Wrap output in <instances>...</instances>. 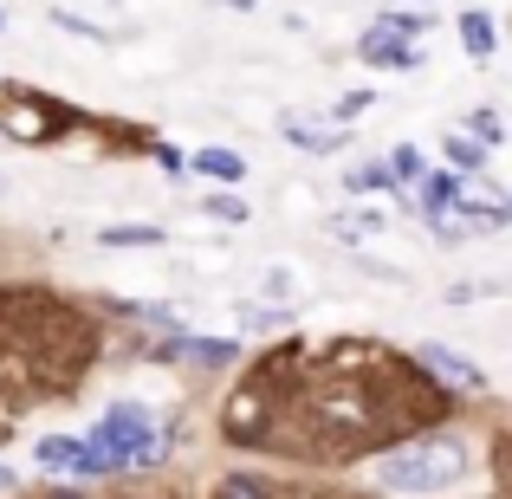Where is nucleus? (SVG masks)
<instances>
[{
  "label": "nucleus",
  "mask_w": 512,
  "mask_h": 499,
  "mask_svg": "<svg viewBox=\"0 0 512 499\" xmlns=\"http://www.w3.org/2000/svg\"><path fill=\"white\" fill-rule=\"evenodd\" d=\"M169 461V441L156 435L150 409L137 402H111L98 415V428L85 435V480H111V474H130V467H163Z\"/></svg>",
  "instance_id": "f257e3e1"
},
{
  "label": "nucleus",
  "mask_w": 512,
  "mask_h": 499,
  "mask_svg": "<svg viewBox=\"0 0 512 499\" xmlns=\"http://www.w3.org/2000/svg\"><path fill=\"white\" fill-rule=\"evenodd\" d=\"M467 474V441L461 435H435V441H409L402 454L376 461V487L383 493H441Z\"/></svg>",
  "instance_id": "f03ea898"
},
{
  "label": "nucleus",
  "mask_w": 512,
  "mask_h": 499,
  "mask_svg": "<svg viewBox=\"0 0 512 499\" xmlns=\"http://www.w3.org/2000/svg\"><path fill=\"white\" fill-rule=\"evenodd\" d=\"M273 402H279L273 376L253 370L247 383L227 396V409H221V435L234 441V448H266V435H273Z\"/></svg>",
  "instance_id": "7ed1b4c3"
},
{
  "label": "nucleus",
  "mask_w": 512,
  "mask_h": 499,
  "mask_svg": "<svg viewBox=\"0 0 512 499\" xmlns=\"http://www.w3.org/2000/svg\"><path fill=\"white\" fill-rule=\"evenodd\" d=\"M0 137H13V143H52V137H59V111H52L46 98L7 91V104H0Z\"/></svg>",
  "instance_id": "20e7f679"
},
{
  "label": "nucleus",
  "mask_w": 512,
  "mask_h": 499,
  "mask_svg": "<svg viewBox=\"0 0 512 499\" xmlns=\"http://www.w3.org/2000/svg\"><path fill=\"white\" fill-rule=\"evenodd\" d=\"M279 130H286V143H292V150H305V156H331V150H344V143H350V130L325 124V117H312V111H279Z\"/></svg>",
  "instance_id": "39448f33"
},
{
  "label": "nucleus",
  "mask_w": 512,
  "mask_h": 499,
  "mask_svg": "<svg viewBox=\"0 0 512 499\" xmlns=\"http://www.w3.org/2000/svg\"><path fill=\"white\" fill-rule=\"evenodd\" d=\"M454 208H461V221L474 227V234H480V227H512V201L487 182V175H467V188H461Z\"/></svg>",
  "instance_id": "423d86ee"
},
{
  "label": "nucleus",
  "mask_w": 512,
  "mask_h": 499,
  "mask_svg": "<svg viewBox=\"0 0 512 499\" xmlns=\"http://www.w3.org/2000/svg\"><path fill=\"white\" fill-rule=\"evenodd\" d=\"M422 370H435L441 376V389H454V396H480V389H487V370H480V363H467V357H454L448 344H422Z\"/></svg>",
  "instance_id": "0eeeda50"
},
{
  "label": "nucleus",
  "mask_w": 512,
  "mask_h": 499,
  "mask_svg": "<svg viewBox=\"0 0 512 499\" xmlns=\"http://www.w3.org/2000/svg\"><path fill=\"white\" fill-rule=\"evenodd\" d=\"M357 52H363V59H370V65H389V72H415V65H422V52H415L409 39H396V33H389L383 20H376L370 33L357 39Z\"/></svg>",
  "instance_id": "6e6552de"
},
{
  "label": "nucleus",
  "mask_w": 512,
  "mask_h": 499,
  "mask_svg": "<svg viewBox=\"0 0 512 499\" xmlns=\"http://www.w3.org/2000/svg\"><path fill=\"white\" fill-rule=\"evenodd\" d=\"M33 461L46 467V474H85V441L78 435H46V441H33Z\"/></svg>",
  "instance_id": "1a4fd4ad"
},
{
  "label": "nucleus",
  "mask_w": 512,
  "mask_h": 499,
  "mask_svg": "<svg viewBox=\"0 0 512 499\" xmlns=\"http://www.w3.org/2000/svg\"><path fill=\"white\" fill-rule=\"evenodd\" d=\"M188 169H195V175H208V182H247V156H234V150H214V143H208V150H195V156H188Z\"/></svg>",
  "instance_id": "9d476101"
},
{
  "label": "nucleus",
  "mask_w": 512,
  "mask_h": 499,
  "mask_svg": "<svg viewBox=\"0 0 512 499\" xmlns=\"http://www.w3.org/2000/svg\"><path fill=\"white\" fill-rule=\"evenodd\" d=\"M344 188H350V195H389V188H396V169L376 163V156H363V163L344 169Z\"/></svg>",
  "instance_id": "9b49d317"
},
{
  "label": "nucleus",
  "mask_w": 512,
  "mask_h": 499,
  "mask_svg": "<svg viewBox=\"0 0 512 499\" xmlns=\"http://www.w3.org/2000/svg\"><path fill=\"white\" fill-rule=\"evenodd\" d=\"M461 46L467 59H493V46H500V26H493V13H461Z\"/></svg>",
  "instance_id": "f8f14e48"
},
{
  "label": "nucleus",
  "mask_w": 512,
  "mask_h": 499,
  "mask_svg": "<svg viewBox=\"0 0 512 499\" xmlns=\"http://www.w3.org/2000/svg\"><path fill=\"white\" fill-rule=\"evenodd\" d=\"M98 240L111 253H124V247H163V227H156V221H111Z\"/></svg>",
  "instance_id": "ddd939ff"
},
{
  "label": "nucleus",
  "mask_w": 512,
  "mask_h": 499,
  "mask_svg": "<svg viewBox=\"0 0 512 499\" xmlns=\"http://www.w3.org/2000/svg\"><path fill=\"white\" fill-rule=\"evenodd\" d=\"M208 499H279V487L266 474H227V480H214Z\"/></svg>",
  "instance_id": "4468645a"
},
{
  "label": "nucleus",
  "mask_w": 512,
  "mask_h": 499,
  "mask_svg": "<svg viewBox=\"0 0 512 499\" xmlns=\"http://www.w3.org/2000/svg\"><path fill=\"white\" fill-rule=\"evenodd\" d=\"M480 163H487V143H474V137H448V169L480 175Z\"/></svg>",
  "instance_id": "2eb2a0df"
},
{
  "label": "nucleus",
  "mask_w": 512,
  "mask_h": 499,
  "mask_svg": "<svg viewBox=\"0 0 512 499\" xmlns=\"http://www.w3.org/2000/svg\"><path fill=\"white\" fill-rule=\"evenodd\" d=\"M201 214H214V221H227V227H240L247 221V201L234 195V188H214L208 201H201Z\"/></svg>",
  "instance_id": "dca6fc26"
},
{
  "label": "nucleus",
  "mask_w": 512,
  "mask_h": 499,
  "mask_svg": "<svg viewBox=\"0 0 512 499\" xmlns=\"http://www.w3.org/2000/svg\"><path fill=\"white\" fill-rule=\"evenodd\" d=\"M188 357L208 363V370H214V363H234V337H195V331H188Z\"/></svg>",
  "instance_id": "f3484780"
},
{
  "label": "nucleus",
  "mask_w": 512,
  "mask_h": 499,
  "mask_svg": "<svg viewBox=\"0 0 512 499\" xmlns=\"http://www.w3.org/2000/svg\"><path fill=\"white\" fill-rule=\"evenodd\" d=\"M389 169H396V182H422V175H428V163H422V150H415V143H402V150L389 156Z\"/></svg>",
  "instance_id": "a211bd4d"
},
{
  "label": "nucleus",
  "mask_w": 512,
  "mask_h": 499,
  "mask_svg": "<svg viewBox=\"0 0 512 499\" xmlns=\"http://www.w3.org/2000/svg\"><path fill=\"white\" fill-rule=\"evenodd\" d=\"M467 130H474V143H487V150H493V143H506L500 111H474V117H467Z\"/></svg>",
  "instance_id": "6ab92c4d"
},
{
  "label": "nucleus",
  "mask_w": 512,
  "mask_h": 499,
  "mask_svg": "<svg viewBox=\"0 0 512 499\" xmlns=\"http://www.w3.org/2000/svg\"><path fill=\"white\" fill-rule=\"evenodd\" d=\"M383 26H389L396 39H415V33H428L435 20H428V7H422V13H383Z\"/></svg>",
  "instance_id": "aec40b11"
},
{
  "label": "nucleus",
  "mask_w": 512,
  "mask_h": 499,
  "mask_svg": "<svg viewBox=\"0 0 512 499\" xmlns=\"http://www.w3.org/2000/svg\"><path fill=\"white\" fill-rule=\"evenodd\" d=\"M338 234L363 240V234H383V214H338Z\"/></svg>",
  "instance_id": "412c9836"
},
{
  "label": "nucleus",
  "mask_w": 512,
  "mask_h": 499,
  "mask_svg": "<svg viewBox=\"0 0 512 499\" xmlns=\"http://www.w3.org/2000/svg\"><path fill=\"white\" fill-rule=\"evenodd\" d=\"M52 26H65V33H78V39H104V26H91V20H78V13H52Z\"/></svg>",
  "instance_id": "4be33fe9"
},
{
  "label": "nucleus",
  "mask_w": 512,
  "mask_h": 499,
  "mask_svg": "<svg viewBox=\"0 0 512 499\" xmlns=\"http://www.w3.org/2000/svg\"><path fill=\"white\" fill-rule=\"evenodd\" d=\"M370 111V91H350V98H338V124H350V117Z\"/></svg>",
  "instance_id": "5701e85b"
},
{
  "label": "nucleus",
  "mask_w": 512,
  "mask_h": 499,
  "mask_svg": "<svg viewBox=\"0 0 512 499\" xmlns=\"http://www.w3.org/2000/svg\"><path fill=\"white\" fill-rule=\"evenodd\" d=\"M156 163H163L169 175H188V156H182V150H169V143H156Z\"/></svg>",
  "instance_id": "b1692460"
},
{
  "label": "nucleus",
  "mask_w": 512,
  "mask_h": 499,
  "mask_svg": "<svg viewBox=\"0 0 512 499\" xmlns=\"http://www.w3.org/2000/svg\"><path fill=\"white\" fill-rule=\"evenodd\" d=\"M240 325H247V331H273V325H286V312H247Z\"/></svg>",
  "instance_id": "393cba45"
},
{
  "label": "nucleus",
  "mask_w": 512,
  "mask_h": 499,
  "mask_svg": "<svg viewBox=\"0 0 512 499\" xmlns=\"http://www.w3.org/2000/svg\"><path fill=\"white\" fill-rule=\"evenodd\" d=\"M266 292H273V299H286V292H292V273H286V266H273V273H266Z\"/></svg>",
  "instance_id": "a878e982"
},
{
  "label": "nucleus",
  "mask_w": 512,
  "mask_h": 499,
  "mask_svg": "<svg viewBox=\"0 0 512 499\" xmlns=\"http://www.w3.org/2000/svg\"><path fill=\"white\" fill-rule=\"evenodd\" d=\"M13 487H20V474H13V467L0 461V493H13Z\"/></svg>",
  "instance_id": "bb28decb"
},
{
  "label": "nucleus",
  "mask_w": 512,
  "mask_h": 499,
  "mask_svg": "<svg viewBox=\"0 0 512 499\" xmlns=\"http://www.w3.org/2000/svg\"><path fill=\"white\" fill-rule=\"evenodd\" d=\"M46 499H85V493H65V487H59V493H46Z\"/></svg>",
  "instance_id": "cd10ccee"
},
{
  "label": "nucleus",
  "mask_w": 512,
  "mask_h": 499,
  "mask_svg": "<svg viewBox=\"0 0 512 499\" xmlns=\"http://www.w3.org/2000/svg\"><path fill=\"white\" fill-rule=\"evenodd\" d=\"M0 33H7V13H0Z\"/></svg>",
  "instance_id": "c85d7f7f"
},
{
  "label": "nucleus",
  "mask_w": 512,
  "mask_h": 499,
  "mask_svg": "<svg viewBox=\"0 0 512 499\" xmlns=\"http://www.w3.org/2000/svg\"><path fill=\"white\" fill-rule=\"evenodd\" d=\"M422 7H428V0H422Z\"/></svg>",
  "instance_id": "c756f323"
}]
</instances>
